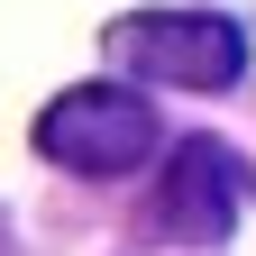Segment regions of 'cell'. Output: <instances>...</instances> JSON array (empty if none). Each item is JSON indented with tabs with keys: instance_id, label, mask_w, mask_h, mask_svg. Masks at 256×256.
Instances as JSON below:
<instances>
[{
	"instance_id": "obj_1",
	"label": "cell",
	"mask_w": 256,
	"mask_h": 256,
	"mask_svg": "<svg viewBox=\"0 0 256 256\" xmlns=\"http://www.w3.org/2000/svg\"><path fill=\"white\" fill-rule=\"evenodd\" d=\"M156 110H146V92L138 82H74L64 101L37 110V156L64 174H92V183H110V174H138L146 156H156Z\"/></svg>"
},
{
	"instance_id": "obj_2",
	"label": "cell",
	"mask_w": 256,
	"mask_h": 256,
	"mask_svg": "<svg viewBox=\"0 0 256 256\" xmlns=\"http://www.w3.org/2000/svg\"><path fill=\"white\" fill-rule=\"evenodd\" d=\"M110 55L146 82H183V92H229L247 74V37L238 18H210V10H138V18H110Z\"/></svg>"
},
{
	"instance_id": "obj_3",
	"label": "cell",
	"mask_w": 256,
	"mask_h": 256,
	"mask_svg": "<svg viewBox=\"0 0 256 256\" xmlns=\"http://www.w3.org/2000/svg\"><path fill=\"white\" fill-rule=\"evenodd\" d=\"M238 156L229 146H210V138H183L165 156V183H156V220H165V238H192V247H210V238H229V220H238Z\"/></svg>"
}]
</instances>
